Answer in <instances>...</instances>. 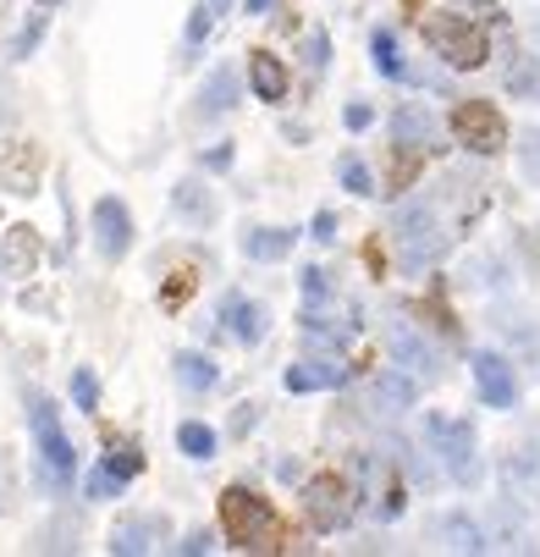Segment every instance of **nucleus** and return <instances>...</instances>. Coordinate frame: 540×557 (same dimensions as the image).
I'll use <instances>...</instances> for the list:
<instances>
[{"mask_svg":"<svg viewBox=\"0 0 540 557\" xmlns=\"http://www.w3.org/2000/svg\"><path fill=\"white\" fill-rule=\"evenodd\" d=\"M425 45L447 61V66H457V72H475V66H486V55H491V34L480 28V12H436V17H425Z\"/></svg>","mask_w":540,"mask_h":557,"instance_id":"nucleus-1","label":"nucleus"},{"mask_svg":"<svg viewBox=\"0 0 540 557\" xmlns=\"http://www.w3.org/2000/svg\"><path fill=\"white\" fill-rule=\"evenodd\" d=\"M28 425H34V447H39V469H45V486L50 492H66L72 474H77V447L66 442L61 431V414L45 392L28 397Z\"/></svg>","mask_w":540,"mask_h":557,"instance_id":"nucleus-2","label":"nucleus"},{"mask_svg":"<svg viewBox=\"0 0 540 557\" xmlns=\"http://www.w3.org/2000/svg\"><path fill=\"white\" fill-rule=\"evenodd\" d=\"M221 530L231 546H243V552H265L276 546V508L265 497H254L249 486H226L221 492Z\"/></svg>","mask_w":540,"mask_h":557,"instance_id":"nucleus-3","label":"nucleus"},{"mask_svg":"<svg viewBox=\"0 0 540 557\" xmlns=\"http://www.w3.org/2000/svg\"><path fill=\"white\" fill-rule=\"evenodd\" d=\"M425 436L436 442V458L447 463L452 481H463V486L480 481V442H475V425H469V420H441V414H430V420H425Z\"/></svg>","mask_w":540,"mask_h":557,"instance_id":"nucleus-4","label":"nucleus"},{"mask_svg":"<svg viewBox=\"0 0 540 557\" xmlns=\"http://www.w3.org/2000/svg\"><path fill=\"white\" fill-rule=\"evenodd\" d=\"M303 513H309V524H315L321 535H337V530L353 524L359 497H353V486L342 481V474H315V481L303 486Z\"/></svg>","mask_w":540,"mask_h":557,"instance_id":"nucleus-5","label":"nucleus"},{"mask_svg":"<svg viewBox=\"0 0 540 557\" xmlns=\"http://www.w3.org/2000/svg\"><path fill=\"white\" fill-rule=\"evenodd\" d=\"M452 138L469 154H497L507 144V122L491 100H457L452 106Z\"/></svg>","mask_w":540,"mask_h":557,"instance_id":"nucleus-6","label":"nucleus"},{"mask_svg":"<svg viewBox=\"0 0 540 557\" xmlns=\"http://www.w3.org/2000/svg\"><path fill=\"white\" fill-rule=\"evenodd\" d=\"M392 232H398V249H403V271H425L436 260V249H441V226H436V210L425 199L403 205Z\"/></svg>","mask_w":540,"mask_h":557,"instance_id":"nucleus-7","label":"nucleus"},{"mask_svg":"<svg viewBox=\"0 0 540 557\" xmlns=\"http://www.w3.org/2000/svg\"><path fill=\"white\" fill-rule=\"evenodd\" d=\"M39 177H45V154H39V144H28V138L0 144V188L17 194V199H34V194H39Z\"/></svg>","mask_w":540,"mask_h":557,"instance_id":"nucleus-8","label":"nucleus"},{"mask_svg":"<svg viewBox=\"0 0 540 557\" xmlns=\"http://www.w3.org/2000/svg\"><path fill=\"white\" fill-rule=\"evenodd\" d=\"M95 249L105 260H127V249H133V215L116 194L95 199Z\"/></svg>","mask_w":540,"mask_h":557,"instance_id":"nucleus-9","label":"nucleus"},{"mask_svg":"<svg viewBox=\"0 0 540 557\" xmlns=\"http://www.w3.org/2000/svg\"><path fill=\"white\" fill-rule=\"evenodd\" d=\"M475 386L491 409H513L518 404V375L502 354H475Z\"/></svg>","mask_w":540,"mask_h":557,"instance_id":"nucleus-10","label":"nucleus"},{"mask_svg":"<svg viewBox=\"0 0 540 557\" xmlns=\"http://www.w3.org/2000/svg\"><path fill=\"white\" fill-rule=\"evenodd\" d=\"M161 535H166V519H161V513H127V519H116V530H111V552H116V557H138V552H149Z\"/></svg>","mask_w":540,"mask_h":557,"instance_id":"nucleus-11","label":"nucleus"},{"mask_svg":"<svg viewBox=\"0 0 540 557\" xmlns=\"http://www.w3.org/2000/svg\"><path fill=\"white\" fill-rule=\"evenodd\" d=\"M221 326L238 337V343H260L271 332V314L254 304V298H238V293H226L221 298Z\"/></svg>","mask_w":540,"mask_h":557,"instance_id":"nucleus-12","label":"nucleus"},{"mask_svg":"<svg viewBox=\"0 0 540 557\" xmlns=\"http://www.w3.org/2000/svg\"><path fill=\"white\" fill-rule=\"evenodd\" d=\"M414 397H419V381L398 364V370H380V375H375V386H369V409H380V414H403V409H414Z\"/></svg>","mask_w":540,"mask_h":557,"instance_id":"nucleus-13","label":"nucleus"},{"mask_svg":"<svg viewBox=\"0 0 540 557\" xmlns=\"http://www.w3.org/2000/svg\"><path fill=\"white\" fill-rule=\"evenodd\" d=\"M0 260H7V276H34L39 260H45V244L34 226H7V237H0Z\"/></svg>","mask_w":540,"mask_h":557,"instance_id":"nucleus-14","label":"nucleus"},{"mask_svg":"<svg viewBox=\"0 0 540 557\" xmlns=\"http://www.w3.org/2000/svg\"><path fill=\"white\" fill-rule=\"evenodd\" d=\"M249 84H254V100L276 106V100H287L292 77H287L281 55H271V50H254V61H249Z\"/></svg>","mask_w":540,"mask_h":557,"instance_id":"nucleus-15","label":"nucleus"},{"mask_svg":"<svg viewBox=\"0 0 540 557\" xmlns=\"http://www.w3.org/2000/svg\"><path fill=\"white\" fill-rule=\"evenodd\" d=\"M392 354L409 364L414 381H436V370H441V364H436V348H430L414 326H392Z\"/></svg>","mask_w":540,"mask_h":557,"instance_id":"nucleus-16","label":"nucleus"},{"mask_svg":"<svg viewBox=\"0 0 540 557\" xmlns=\"http://www.w3.org/2000/svg\"><path fill=\"white\" fill-rule=\"evenodd\" d=\"M342 381H348V364H337V359H303L287 370V392H331Z\"/></svg>","mask_w":540,"mask_h":557,"instance_id":"nucleus-17","label":"nucleus"},{"mask_svg":"<svg viewBox=\"0 0 540 557\" xmlns=\"http://www.w3.org/2000/svg\"><path fill=\"white\" fill-rule=\"evenodd\" d=\"M292 244H298V232H287V226H249V232H243V255H249V260H260V265L287 260V255H292Z\"/></svg>","mask_w":540,"mask_h":557,"instance_id":"nucleus-18","label":"nucleus"},{"mask_svg":"<svg viewBox=\"0 0 540 557\" xmlns=\"http://www.w3.org/2000/svg\"><path fill=\"white\" fill-rule=\"evenodd\" d=\"M231 106H238V72L215 66V72L204 77V89H199V116H226Z\"/></svg>","mask_w":540,"mask_h":557,"instance_id":"nucleus-19","label":"nucleus"},{"mask_svg":"<svg viewBox=\"0 0 540 557\" xmlns=\"http://www.w3.org/2000/svg\"><path fill=\"white\" fill-rule=\"evenodd\" d=\"M172 210H177L188 226H210V221H215V199H210V188H204L199 177H188V183L172 188Z\"/></svg>","mask_w":540,"mask_h":557,"instance_id":"nucleus-20","label":"nucleus"},{"mask_svg":"<svg viewBox=\"0 0 540 557\" xmlns=\"http://www.w3.org/2000/svg\"><path fill=\"white\" fill-rule=\"evenodd\" d=\"M100 469H111L116 481L127 486V481H138V474H143V447H138V442H127V436H105Z\"/></svg>","mask_w":540,"mask_h":557,"instance_id":"nucleus-21","label":"nucleus"},{"mask_svg":"<svg viewBox=\"0 0 540 557\" xmlns=\"http://www.w3.org/2000/svg\"><path fill=\"white\" fill-rule=\"evenodd\" d=\"M502 89L513 100H540V55H513L502 72Z\"/></svg>","mask_w":540,"mask_h":557,"instance_id":"nucleus-22","label":"nucleus"},{"mask_svg":"<svg viewBox=\"0 0 540 557\" xmlns=\"http://www.w3.org/2000/svg\"><path fill=\"white\" fill-rule=\"evenodd\" d=\"M392 133H398V144H409V149H436V122H430V111H419V106H403L398 122H392Z\"/></svg>","mask_w":540,"mask_h":557,"instance_id":"nucleus-23","label":"nucleus"},{"mask_svg":"<svg viewBox=\"0 0 540 557\" xmlns=\"http://www.w3.org/2000/svg\"><path fill=\"white\" fill-rule=\"evenodd\" d=\"M177 447L193 458V463H204V458H215V447H221V436L204 425V420H183L177 425Z\"/></svg>","mask_w":540,"mask_h":557,"instance_id":"nucleus-24","label":"nucleus"},{"mask_svg":"<svg viewBox=\"0 0 540 557\" xmlns=\"http://www.w3.org/2000/svg\"><path fill=\"white\" fill-rule=\"evenodd\" d=\"M369 50H375V72H380V77H392V84H398V77H409V66H403V55H398L392 28H375V34H369Z\"/></svg>","mask_w":540,"mask_h":557,"instance_id":"nucleus-25","label":"nucleus"},{"mask_svg":"<svg viewBox=\"0 0 540 557\" xmlns=\"http://www.w3.org/2000/svg\"><path fill=\"white\" fill-rule=\"evenodd\" d=\"M172 364H177V381H183L188 392H210V386L221 381V370H215L204 354H177Z\"/></svg>","mask_w":540,"mask_h":557,"instance_id":"nucleus-26","label":"nucleus"},{"mask_svg":"<svg viewBox=\"0 0 540 557\" xmlns=\"http://www.w3.org/2000/svg\"><path fill=\"white\" fill-rule=\"evenodd\" d=\"M441 535H447L452 552H491V546H486V530H480L475 519H463V513H452V519L441 524Z\"/></svg>","mask_w":540,"mask_h":557,"instance_id":"nucleus-27","label":"nucleus"},{"mask_svg":"<svg viewBox=\"0 0 540 557\" xmlns=\"http://www.w3.org/2000/svg\"><path fill=\"white\" fill-rule=\"evenodd\" d=\"M337 183H342L353 199H369V194H375V177H369V166H364V161H353V154H342V161H337Z\"/></svg>","mask_w":540,"mask_h":557,"instance_id":"nucleus-28","label":"nucleus"},{"mask_svg":"<svg viewBox=\"0 0 540 557\" xmlns=\"http://www.w3.org/2000/svg\"><path fill=\"white\" fill-rule=\"evenodd\" d=\"M45 28H50V7H39L28 23H23V34L12 39V61H28L34 50H39V39H45Z\"/></svg>","mask_w":540,"mask_h":557,"instance_id":"nucleus-29","label":"nucleus"},{"mask_svg":"<svg viewBox=\"0 0 540 557\" xmlns=\"http://www.w3.org/2000/svg\"><path fill=\"white\" fill-rule=\"evenodd\" d=\"M72 404L84 409L89 420L100 414V375L95 370H72Z\"/></svg>","mask_w":540,"mask_h":557,"instance_id":"nucleus-30","label":"nucleus"},{"mask_svg":"<svg viewBox=\"0 0 540 557\" xmlns=\"http://www.w3.org/2000/svg\"><path fill=\"white\" fill-rule=\"evenodd\" d=\"M210 23H215V7H210V0H199L193 17H188V28H183V45H188V50H199V45L210 39Z\"/></svg>","mask_w":540,"mask_h":557,"instance_id":"nucleus-31","label":"nucleus"},{"mask_svg":"<svg viewBox=\"0 0 540 557\" xmlns=\"http://www.w3.org/2000/svg\"><path fill=\"white\" fill-rule=\"evenodd\" d=\"M303 66L315 72V77L331 66V39H326V28H315V34H309V45H303Z\"/></svg>","mask_w":540,"mask_h":557,"instance_id":"nucleus-32","label":"nucleus"},{"mask_svg":"<svg viewBox=\"0 0 540 557\" xmlns=\"http://www.w3.org/2000/svg\"><path fill=\"white\" fill-rule=\"evenodd\" d=\"M12 508H17V463L0 447V513H12Z\"/></svg>","mask_w":540,"mask_h":557,"instance_id":"nucleus-33","label":"nucleus"},{"mask_svg":"<svg viewBox=\"0 0 540 557\" xmlns=\"http://www.w3.org/2000/svg\"><path fill=\"white\" fill-rule=\"evenodd\" d=\"M84 492H89L95 503H111V497H122V481H116L111 469H100V463H95V469H89V481H84Z\"/></svg>","mask_w":540,"mask_h":557,"instance_id":"nucleus-34","label":"nucleus"},{"mask_svg":"<svg viewBox=\"0 0 540 557\" xmlns=\"http://www.w3.org/2000/svg\"><path fill=\"white\" fill-rule=\"evenodd\" d=\"M193 287H199V276H193V271H172V282L161 287V304H166V309H177V304H188V298H193Z\"/></svg>","mask_w":540,"mask_h":557,"instance_id":"nucleus-35","label":"nucleus"},{"mask_svg":"<svg viewBox=\"0 0 540 557\" xmlns=\"http://www.w3.org/2000/svg\"><path fill=\"white\" fill-rule=\"evenodd\" d=\"M298 287H303V298H309V304H321V298L331 293V276H326L321 265H309V271L298 276Z\"/></svg>","mask_w":540,"mask_h":557,"instance_id":"nucleus-36","label":"nucleus"},{"mask_svg":"<svg viewBox=\"0 0 540 557\" xmlns=\"http://www.w3.org/2000/svg\"><path fill=\"white\" fill-rule=\"evenodd\" d=\"M414 172H419V149H398V154H392V188L414 183Z\"/></svg>","mask_w":540,"mask_h":557,"instance_id":"nucleus-37","label":"nucleus"},{"mask_svg":"<svg viewBox=\"0 0 540 557\" xmlns=\"http://www.w3.org/2000/svg\"><path fill=\"white\" fill-rule=\"evenodd\" d=\"M369 122H375V106H369V100H353V106L342 111V127H348V133H364Z\"/></svg>","mask_w":540,"mask_h":557,"instance_id":"nucleus-38","label":"nucleus"},{"mask_svg":"<svg viewBox=\"0 0 540 557\" xmlns=\"http://www.w3.org/2000/svg\"><path fill=\"white\" fill-rule=\"evenodd\" d=\"M524 177L540 183V133H535V127L524 133Z\"/></svg>","mask_w":540,"mask_h":557,"instance_id":"nucleus-39","label":"nucleus"},{"mask_svg":"<svg viewBox=\"0 0 540 557\" xmlns=\"http://www.w3.org/2000/svg\"><path fill=\"white\" fill-rule=\"evenodd\" d=\"M231 161H238V149H231V144H215V149H204V172H226Z\"/></svg>","mask_w":540,"mask_h":557,"instance_id":"nucleus-40","label":"nucleus"},{"mask_svg":"<svg viewBox=\"0 0 540 557\" xmlns=\"http://www.w3.org/2000/svg\"><path fill=\"white\" fill-rule=\"evenodd\" d=\"M309 237H315V244H331V237H337V215H331V210H321V215H315V226H309Z\"/></svg>","mask_w":540,"mask_h":557,"instance_id":"nucleus-41","label":"nucleus"},{"mask_svg":"<svg viewBox=\"0 0 540 557\" xmlns=\"http://www.w3.org/2000/svg\"><path fill=\"white\" fill-rule=\"evenodd\" d=\"M210 546H215V535H210V530H193L188 541H177V552H188V557H199V552H210Z\"/></svg>","mask_w":540,"mask_h":557,"instance_id":"nucleus-42","label":"nucleus"},{"mask_svg":"<svg viewBox=\"0 0 540 557\" xmlns=\"http://www.w3.org/2000/svg\"><path fill=\"white\" fill-rule=\"evenodd\" d=\"M243 7H249V12H254V17H265V12H271V7H276V0H243Z\"/></svg>","mask_w":540,"mask_h":557,"instance_id":"nucleus-43","label":"nucleus"},{"mask_svg":"<svg viewBox=\"0 0 540 557\" xmlns=\"http://www.w3.org/2000/svg\"><path fill=\"white\" fill-rule=\"evenodd\" d=\"M39 7H61V0H39Z\"/></svg>","mask_w":540,"mask_h":557,"instance_id":"nucleus-44","label":"nucleus"}]
</instances>
